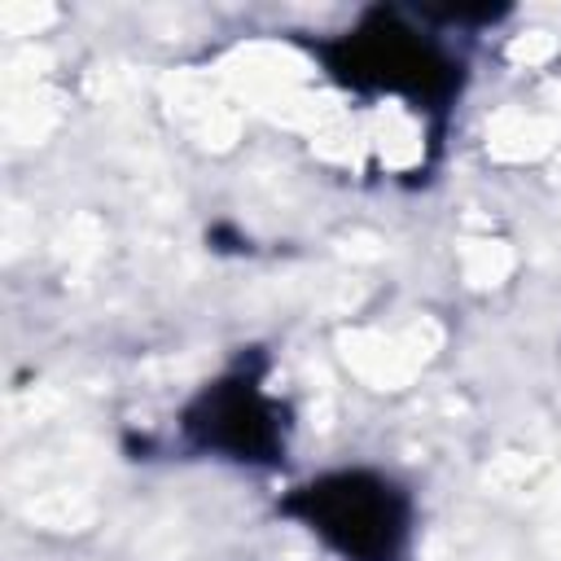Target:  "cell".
I'll use <instances>...</instances> for the list:
<instances>
[{"label":"cell","instance_id":"obj_1","mask_svg":"<svg viewBox=\"0 0 561 561\" xmlns=\"http://www.w3.org/2000/svg\"><path fill=\"white\" fill-rule=\"evenodd\" d=\"M302 522L346 561H390L408 530L403 495L373 473H333L294 500Z\"/></svg>","mask_w":561,"mask_h":561},{"label":"cell","instance_id":"obj_2","mask_svg":"<svg viewBox=\"0 0 561 561\" xmlns=\"http://www.w3.org/2000/svg\"><path fill=\"white\" fill-rule=\"evenodd\" d=\"M188 425L202 434L206 447L215 443V447H224V451H232L241 460H254V456L272 451L276 438H280L276 408H272V399L250 377H237V381L215 386L197 403V412H193Z\"/></svg>","mask_w":561,"mask_h":561}]
</instances>
